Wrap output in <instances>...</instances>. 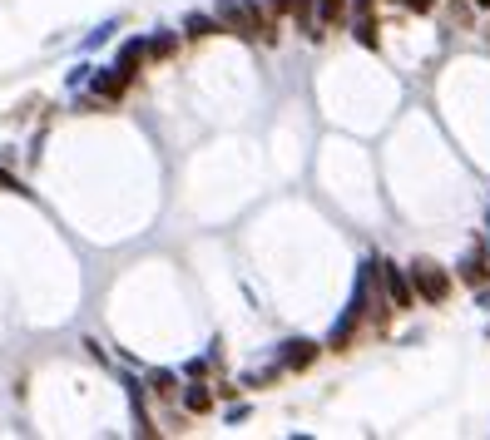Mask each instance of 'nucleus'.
<instances>
[{
	"instance_id": "15",
	"label": "nucleus",
	"mask_w": 490,
	"mask_h": 440,
	"mask_svg": "<svg viewBox=\"0 0 490 440\" xmlns=\"http://www.w3.org/2000/svg\"><path fill=\"white\" fill-rule=\"evenodd\" d=\"M263 10H268V15H287V10H293V0H263Z\"/></svg>"
},
{
	"instance_id": "10",
	"label": "nucleus",
	"mask_w": 490,
	"mask_h": 440,
	"mask_svg": "<svg viewBox=\"0 0 490 440\" xmlns=\"http://www.w3.org/2000/svg\"><path fill=\"white\" fill-rule=\"evenodd\" d=\"M184 30H189V35L198 40V35H213V30H218V20H213V15H198V10H193V15L184 20Z\"/></svg>"
},
{
	"instance_id": "7",
	"label": "nucleus",
	"mask_w": 490,
	"mask_h": 440,
	"mask_svg": "<svg viewBox=\"0 0 490 440\" xmlns=\"http://www.w3.org/2000/svg\"><path fill=\"white\" fill-rule=\"evenodd\" d=\"M347 15V0H317V25H337Z\"/></svg>"
},
{
	"instance_id": "14",
	"label": "nucleus",
	"mask_w": 490,
	"mask_h": 440,
	"mask_svg": "<svg viewBox=\"0 0 490 440\" xmlns=\"http://www.w3.org/2000/svg\"><path fill=\"white\" fill-rule=\"evenodd\" d=\"M149 391L169 396V391H174V371H149Z\"/></svg>"
},
{
	"instance_id": "4",
	"label": "nucleus",
	"mask_w": 490,
	"mask_h": 440,
	"mask_svg": "<svg viewBox=\"0 0 490 440\" xmlns=\"http://www.w3.org/2000/svg\"><path fill=\"white\" fill-rule=\"evenodd\" d=\"M461 282H471V287H485L490 282V253L485 248H476V253L461 257Z\"/></svg>"
},
{
	"instance_id": "9",
	"label": "nucleus",
	"mask_w": 490,
	"mask_h": 440,
	"mask_svg": "<svg viewBox=\"0 0 490 440\" xmlns=\"http://www.w3.org/2000/svg\"><path fill=\"white\" fill-rule=\"evenodd\" d=\"M352 30H357V40H362V45H372V50H377V20H372L367 10H357V25H352Z\"/></svg>"
},
{
	"instance_id": "2",
	"label": "nucleus",
	"mask_w": 490,
	"mask_h": 440,
	"mask_svg": "<svg viewBox=\"0 0 490 440\" xmlns=\"http://www.w3.org/2000/svg\"><path fill=\"white\" fill-rule=\"evenodd\" d=\"M377 282L387 287V307H396V312L416 307V292H411V277H406V267H396V263H377Z\"/></svg>"
},
{
	"instance_id": "5",
	"label": "nucleus",
	"mask_w": 490,
	"mask_h": 440,
	"mask_svg": "<svg viewBox=\"0 0 490 440\" xmlns=\"http://www.w3.org/2000/svg\"><path fill=\"white\" fill-rule=\"evenodd\" d=\"M149 60V50H144V40H124V50H119V60H114V70H119L124 80H134V70Z\"/></svg>"
},
{
	"instance_id": "1",
	"label": "nucleus",
	"mask_w": 490,
	"mask_h": 440,
	"mask_svg": "<svg viewBox=\"0 0 490 440\" xmlns=\"http://www.w3.org/2000/svg\"><path fill=\"white\" fill-rule=\"evenodd\" d=\"M406 277H411V292H416V297H426V302H446V297H451V272L436 267L431 257H416V263L406 267Z\"/></svg>"
},
{
	"instance_id": "13",
	"label": "nucleus",
	"mask_w": 490,
	"mask_h": 440,
	"mask_svg": "<svg viewBox=\"0 0 490 440\" xmlns=\"http://www.w3.org/2000/svg\"><path fill=\"white\" fill-rule=\"evenodd\" d=\"M114 30H119V25H114V20H104L99 30H90V35H85V50H95V45H104V40H109Z\"/></svg>"
},
{
	"instance_id": "17",
	"label": "nucleus",
	"mask_w": 490,
	"mask_h": 440,
	"mask_svg": "<svg viewBox=\"0 0 490 440\" xmlns=\"http://www.w3.org/2000/svg\"><path fill=\"white\" fill-rule=\"evenodd\" d=\"M352 5H357V10H367V5H372V0H352Z\"/></svg>"
},
{
	"instance_id": "11",
	"label": "nucleus",
	"mask_w": 490,
	"mask_h": 440,
	"mask_svg": "<svg viewBox=\"0 0 490 440\" xmlns=\"http://www.w3.org/2000/svg\"><path fill=\"white\" fill-rule=\"evenodd\" d=\"M144 50H149L154 60H169L174 55V35H149V40H144Z\"/></svg>"
},
{
	"instance_id": "8",
	"label": "nucleus",
	"mask_w": 490,
	"mask_h": 440,
	"mask_svg": "<svg viewBox=\"0 0 490 440\" xmlns=\"http://www.w3.org/2000/svg\"><path fill=\"white\" fill-rule=\"evenodd\" d=\"M312 5H317V0H293V10H297V25H302V35H322V30H317V15H312Z\"/></svg>"
},
{
	"instance_id": "12",
	"label": "nucleus",
	"mask_w": 490,
	"mask_h": 440,
	"mask_svg": "<svg viewBox=\"0 0 490 440\" xmlns=\"http://www.w3.org/2000/svg\"><path fill=\"white\" fill-rule=\"evenodd\" d=\"M184 406H189V411H208V406H213V396H208L203 386H189V391H184Z\"/></svg>"
},
{
	"instance_id": "3",
	"label": "nucleus",
	"mask_w": 490,
	"mask_h": 440,
	"mask_svg": "<svg viewBox=\"0 0 490 440\" xmlns=\"http://www.w3.org/2000/svg\"><path fill=\"white\" fill-rule=\"evenodd\" d=\"M312 361H317V342H307V337L283 342V366H287V371H307Z\"/></svg>"
},
{
	"instance_id": "19",
	"label": "nucleus",
	"mask_w": 490,
	"mask_h": 440,
	"mask_svg": "<svg viewBox=\"0 0 490 440\" xmlns=\"http://www.w3.org/2000/svg\"><path fill=\"white\" fill-rule=\"evenodd\" d=\"M396 5H401V0H396Z\"/></svg>"
},
{
	"instance_id": "18",
	"label": "nucleus",
	"mask_w": 490,
	"mask_h": 440,
	"mask_svg": "<svg viewBox=\"0 0 490 440\" xmlns=\"http://www.w3.org/2000/svg\"><path fill=\"white\" fill-rule=\"evenodd\" d=\"M485 233H490V213H485Z\"/></svg>"
},
{
	"instance_id": "6",
	"label": "nucleus",
	"mask_w": 490,
	"mask_h": 440,
	"mask_svg": "<svg viewBox=\"0 0 490 440\" xmlns=\"http://www.w3.org/2000/svg\"><path fill=\"white\" fill-rule=\"evenodd\" d=\"M124 85H129V80H124L119 75V70H99V75H95V94H104V99H114V94H124Z\"/></svg>"
},
{
	"instance_id": "16",
	"label": "nucleus",
	"mask_w": 490,
	"mask_h": 440,
	"mask_svg": "<svg viewBox=\"0 0 490 440\" xmlns=\"http://www.w3.org/2000/svg\"><path fill=\"white\" fill-rule=\"evenodd\" d=\"M401 5H406V10H416V15H426V10L436 5V0H401Z\"/></svg>"
}]
</instances>
